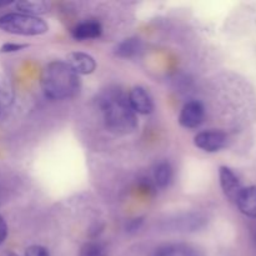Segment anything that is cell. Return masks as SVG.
<instances>
[{
	"instance_id": "6da1fadb",
	"label": "cell",
	"mask_w": 256,
	"mask_h": 256,
	"mask_svg": "<svg viewBox=\"0 0 256 256\" xmlns=\"http://www.w3.org/2000/svg\"><path fill=\"white\" fill-rule=\"evenodd\" d=\"M105 128L115 135H128L138 128V118L130 106L128 95L120 89L105 90L99 96Z\"/></svg>"
},
{
	"instance_id": "7a4b0ae2",
	"label": "cell",
	"mask_w": 256,
	"mask_h": 256,
	"mask_svg": "<svg viewBox=\"0 0 256 256\" xmlns=\"http://www.w3.org/2000/svg\"><path fill=\"white\" fill-rule=\"evenodd\" d=\"M40 82L44 94L52 100L70 99L80 90L79 75L62 60L49 62L44 68Z\"/></svg>"
},
{
	"instance_id": "3957f363",
	"label": "cell",
	"mask_w": 256,
	"mask_h": 256,
	"mask_svg": "<svg viewBox=\"0 0 256 256\" xmlns=\"http://www.w3.org/2000/svg\"><path fill=\"white\" fill-rule=\"evenodd\" d=\"M0 29L9 34L35 36L45 34L49 30V26L39 16L22 12H9L0 16Z\"/></svg>"
},
{
	"instance_id": "277c9868",
	"label": "cell",
	"mask_w": 256,
	"mask_h": 256,
	"mask_svg": "<svg viewBox=\"0 0 256 256\" xmlns=\"http://www.w3.org/2000/svg\"><path fill=\"white\" fill-rule=\"evenodd\" d=\"M195 146L206 152H216L228 145V135L220 130H208L195 135Z\"/></svg>"
},
{
	"instance_id": "5b68a950",
	"label": "cell",
	"mask_w": 256,
	"mask_h": 256,
	"mask_svg": "<svg viewBox=\"0 0 256 256\" xmlns=\"http://www.w3.org/2000/svg\"><path fill=\"white\" fill-rule=\"evenodd\" d=\"M204 118L205 109L202 104L196 100H192V102H188L182 106L179 115V122L182 126L186 129H195L202 124Z\"/></svg>"
},
{
	"instance_id": "8992f818",
	"label": "cell",
	"mask_w": 256,
	"mask_h": 256,
	"mask_svg": "<svg viewBox=\"0 0 256 256\" xmlns=\"http://www.w3.org/2000/svg\"><path fill=\"white\" fill-rule=\"evenodd\" d=\"M128 99L135 114L149 115L154 110V100L145 88L134 86L128 94Z\"/></svg>"
},
{
	"instance_id": "52a82bcc",
	"label": "cell",
	"mask_w": 256,
	"mask_h": 256,
	"mask_svg": "<svg viewBox=\"0 0 256 256\" xmlns=\"http://www.w3.org/2000/svg\"><path fill=\"white\" fill-rule=\"evenodd\" d=\"M219 180L220 186H222V192L230 202H236L240 192L242 190V182H240L239 176L228 166H220L219 169Z\"/></svg>"
},
{
	"instance_id": "ba28073f",
	"label": "cell",
	"mask_w": 256,
	"mask_h": 256,
	"mask_svg": "<svg viewBox=\"0 0 256 256\" xmlns=\"http://www.w3.org/2000/svg\"><path fill=\"white\" fill-rule=\"evenodd\" d=\"M66 62L78 75L92 74L96 69V62L92 55L82 52H70L66 58Z\"/></svg>"
},
{
	"instance_id": "9c48e42d",
	"label": "cell",
	"mask_w": 256,
	"mask_h": 256,
	"mask_svg": "<svg viewBox=\"0 0 256 256\" xmlns=\"http://www.w3.org/2000/svg\"><path fill=\"white\" fill-rule=\"evenodd\" d=\"M238 209L240 210L242 214H244L245 216L256 218V186L242 188V190L240 192L239 196H238L236 202Z\"/></svg>"
},
{
	"instance_id": "30bf717a",
	"label": "cell",
	"mask_w": 256,
	"mask_h": 256,
	"mask_svg": "<svg viewBox=\"0 0 256 256\" xmlns=\"http://www.w3.org/2000/svg\"><path fill=\"white\" fill-rule=\"evenodd\" d=\"M102 28L99 22L96 20H86L72 29V35L75 40H89V39H96L102 35Z\"/></svg>"
},
{
	"instance_id": "8fae6325",
	"label": "cell",
	"mask_w": 256,
	"mask_h": 256,
	"mask_svg": "<svg viewBox=\"0 0 256 256\" xmlns=\"http://www.w3.org/2000/svg\"><path fill=\"white\" fill-rule=\"evenodd\" d=\"M152 256H202L198 249L189 244L174 242L158 248Z\"/></svg>"
},
{
	"instance_id": "7c38bea8",
	"label": "cell",
	"mask_w": 256,
	"mask_h": 256,
	"mask_svg": "<svg viewBox=\"0 0 256 256\" xmlns=\"http://www.w3.org/2000/svg\"><path fill=\"white\" fill-rule=\"evenodd\" d=\"M15 8L22 14L38 16V15L46 14L50 10V4L48 2H42V0H32H32H22V2H15Z\"/></svg>"
},
{
	"instance_id": "4fadbf2b",
	"label": "cell",
	"mask_w": 256,
	"mask_h": 256,
	"mask_svg": "<svg viewBox=\"0 0 256 256\" xmlns=\"http://www.w3.org/2000/svg\"><path fill=\"white\" fill-rule=\"evenodd\" d=\"M142 50V40L138 38H129L125 39L115 48V55L119 58H132L136 56Z\"/></svg>"
},
{
	"instance_id": "5bb4252c",
	"label": "cell",
	"mask_w": 256,
	"mask_h": 256,
	"mask_svg": "<svg viewBox=\"0 0 256 256\" xmlns=\"http://www.w3.org/2000/svg\"><path fill=\"white\" fill-rule=\"evenodd\" d=\"M174 172L170 162H162L154 169V182L159 188H166L172 184Z\"/></svg>"
},
{
	"instance_id": "9a60e30c",
	"label": "cell",
	"mask_w": 256,
	"mask_h": 256,
	"mask_svg": "<svg viewBox=\"0 0 256 256\" xmlns=\"http://www.w3.org/2000/svg\"><path fill=\"white\" fill-rule=\"evenodd\" d=\"M79 256H109L105 252V248L99 242H88L80 249Z\"/></svg>"
},
{
	"instance_id": "2e32d148",
	"label": "cell",
	"mask_w": 256,
	"mask_h": 256,
	"mask_svg": "<svg viewBox=\"0 0 256 256\" xmlns=\"http://www.w3.org/2000/svg\"><path fill=\"white\" fill-rule=\"evenodd\" d=\"M12 102V90L9 89L4 82L0 80V116L9 109L10 104Z\"/></svg>"
},
{
	"instance_id": "e0dca14e",
	"label": "cell",
	"mask_w": 256,
	"mask_h": 256,
	"mask_svg": "<svg viewBox=\"0 0 256 256\" xmlns=\"http://www.w3.org/2000/svg\"><path fill=\"white\" fill-rule=\"evenodd\" d=\"M25 256H50V254L42 245H32L25 250Z\"/></svg>"
},
{
	"instance_id": "ac0fdd59",
	"label": "cell",
	"mask_w": 256,
	"mask_h": 256,
	"mask_svg": "<svg viewBox=\"0 0 256 256\" xmlns=\"http://www.w3.org/2000/svg\"><path fill=\"white\" fill-rule=\"evenodd\" d=\"M28 48L26 44H16V42H6V44L2 45L0 48V52H20V50Z\"/></svg>"
},
{
	"instance_id": "d6986e66",
	"label": "cell",
	"mask_w": 256,
	"mask_h": 256,
	"mask_svg": "<svg viewBox=\"0 0 256 256\" xmlns=\"http://www.w3.org/2000/svg\"><path fill=\"white\" fill-rule=\"evenodd\" d=\"M142 222H144V220H142V218H136V219H132L130 220L129 222L126 224V230L129 232H138V230L142 228Z\"/></svg>"
},
{
	"instance_id": "ffe728a7",
	"label": "cell",
	"mask_w": 256,
	"mask_h": 256,
	"mask_svg": "<svg viewBox=\"0 0 256 256\" xmlns=\"http://www.w3.org/2000/svg\"><path fill=\"white\" fill-rule=\"evenodd\" d=\"M8 236V225L4 218L0 215V245L5 242Z\"/></svg>"
},
{
	"instance_id": "44dd1931",
	"label": "cell",
	"mask_w": 256,
	"mask_h": 256,
	"mask_svg": "<svg viewBox=\"0 0 256 256\" xmlns=\"http://www.w3.org/2000/svg\"><path fill=\"white\" fill-rule=\"evenodd\" d=\"M0 256H19V255L15 254V252H4Z\"/></svg>"
},
{
	"instance_id": "7402d4cb",
	"label": "cell",
	"mask_w": 256,
	"mask_h": 256,
	"mask_svg": "<svg viewBox=\"0 0 256 256\" xmlns=\"http://www.w3.org/2000/svg\"><path fill=\"white\" fill-rule=\"evenodd\" d=\"M2 199H4V190H2V185H0V204L2 202Z\"/></svg>"
}]
</instances>
